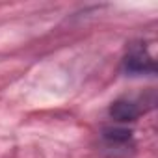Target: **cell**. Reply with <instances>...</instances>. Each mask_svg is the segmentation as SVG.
Segmentation results:
<instances>
[{
  "mask_svg": "<svg viewBox=\"0 0 158 158\" xmlns=\"http://www.w3.org/2000/svg\"><path fill=\"white\" fill-rule=\"evenodd\" d=\"M102 141L106 143L108 149L112 147H128V143L132 141V132L121 127H108L102 130Z\"/></svg>",
  "mask_w": 158,
  "mask_h": 158,
  "instance_id": "3",
  "label": "cell"
},
{
  "mask_svg": "<svg viewBox=\"0 0 158 158\" xmlns=\"http://www.w3.org/2000/svg\"><path fill=\"white\" fill-rule=\"evenodd\" d=\"M123 69L127 74H132V76H139L145 73L152 74L154 73V60H152V56H149V52L145 50L143 45H138V47H132L128 50V54L125 56Z\"/></svg>",
  "mask_w": 158,
  "mask_h": 158,
  "instance_id": "1",
  "label": "cell"
},
{
  "mask_svg": "<svg viewBox=\"0 0 158 158\" xmlns=\"http://www.w3.org/2000/svg\"><path fill=\"white\" fill-rule=\"evenodd\" d=\"M143 112H145V108L139 106V101H134V99H119V101L112 102V106H110V115L117 123L136 121Z\"/></svg>",
  "mask_w": 158,
  "mask_h": 158,
  "instance_id": "2",
  "label": "cell"
}]
</instances>
